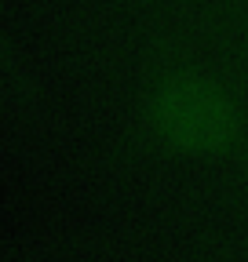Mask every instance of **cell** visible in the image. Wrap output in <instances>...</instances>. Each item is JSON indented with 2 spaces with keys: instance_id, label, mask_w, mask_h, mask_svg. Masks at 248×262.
I'll use <instances>...</instances> for the list:
<instances>
[{
  "instance_id": "obj_1",
  "label": "cell",
  "mask_w": 248,
  "mask_h": 262,
  "mask_svg": "<svg viewBox=\"0 0 248 262\" xmlns=\"http://www.w3.org/2000/svg\"><path fill=\"white\" fill-rule=\"evenodd\" d=\"M157 120L164 124L168 139L190 146V149H215L234 131V117H230L226 98L215 88L197 84V80L164 88Z\"/></svg>"
}]
</instances>
